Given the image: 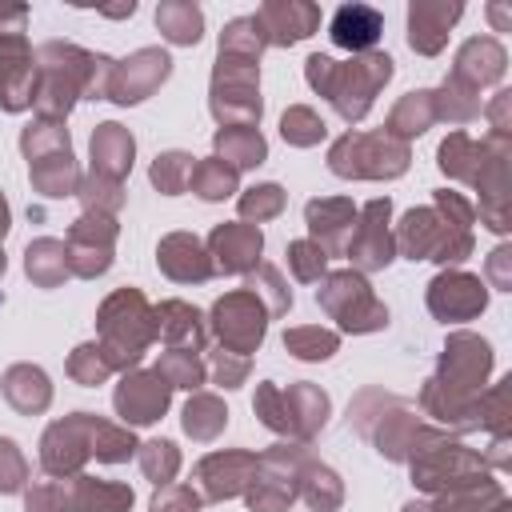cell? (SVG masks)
Segmentation results:
<instances>
[{
	"label": "cell",
	"instance_id": "cell-17",
	"mask_svg": "<svg viewBox=\"0 0 512 512\" xmlns=\"http://www.w3.org/2000/svg\"><path fill=\"white\" fill-rule=\"evenodd\" d=\"M4 396L20 408V412H40L48 408L52 392H48V376L32 364H16L8 376H4Z\"/></svg>",
	"mask_w": 512,
	"mask_h": 512
},
{
	"label": "cell",
	"instance_id": "cell-40",
	"mask_svg": "<svg viewBox=\"0 0 512 512\" xmlns=\"http://www.w3.org/2000/svg\"><path fill=\"white\" fill-rule=\"evenodd\" d=\"M244 372H248V364H244V360H228V352L216 360V380H220L224 388H236V384L244 380Z\"/></svg>",
	"mask_w": 512,
	"mask_h": 512
},
{
	"label": "cell",
	"instance_id": "cell-31",
	"mask_svg": "<svg viewBox=\"0 0 512 512\" xmlns=\"http://www.w3.org/2000/svg\"><path fill=\"white\" fill-rule=\"evenodd\" d=\"M140 464H144V476L152 484H168L176 476V468H180V456H176V448L168 440H152V444H144Z\"/></svg>",
	"mask_w": 512,
	"mask_h": 512
},
{
	"label": "cell",
	"instance_id": "cell-6",
	"mask_svg": "<svg viewBox=\"0 0 512 512\" xmlns=\"http://www.w3.org/2000/svg\"><path fill=\"white\" fill-rule=\"evenodd\" d=\"M216 336L232 352H252L264 340V308L256 304V292H232L212 308Z\"/></svg>",
	"mask_w": 512,
	"mask_h": 512
},
{
	"label": "cell",
	"instance_id": "cell-12",
	"mask_svg": "<svg viewBox=\"0 0 512 512\" xmlns=\"http://www.w3.org/2000/svg\"><path fill=\"white\" fill-rule=\"evenodd\" d=\"M264 248V236L252 224H220L212 232V256L224 272H248Z\"/></svg>",
	"mask_w": 512,
	"mask_h": 512
},
{
	"label": "cell",
	"instance_id": "cell-20",
	"mask_svg": "<svg viewBox=\"0 0 512 512\" xmlns=\"http://www.w3.org/2000/svg\"><path fill=\"white\" fill-rule=\"evenodd\" d=\"M216 152L224 160H232L236 168H252V164L264 160L268 148H264V136L256 128H220L216 132Z\"/></svg>",
	"mask_w": 512,
	"mask_h": 512
},
{
	"label": "cell",
	"instance_id": "cell-35",
	"mask_svg": "<svg viewBox=\"0 0 512 512\" xmlns=\"http://www.w3.org/2000/svg\"><path fill=\"white\" fill-rule=\"evenodd\" d=\"M324 248L320 244H312V240H296L292 248H288V264H292V272L300 276V280H316L320 272H324Z\"/></svg>",
	"mask_w": 512,
	"mask_h": 512
},
{
	"label": "cell",
	"instance_id": "cell-36",
	"mask_svg": "<svg viewBox=\"0 0 512 512\" xmlns=\"http://www.w3.org/2000/svg\"><path fill=\"white\" fill-rule=\"evenodd\" d=\"M252 292L260 288L264 296H268V308L280 316V312H288V304H292V292L284 288V280H280V272L276 268H260V276H252V284H248Z\"/></svg>",
	"mask_w": 512,
	"mask_h": 512
},
{
	"label": "cell",
	"instance_id": "cell-34",
	"mask_svg": "<svg viewBox=\"0 0 512 512\" xmlns=\"http://www.w3.org/2000/svg\"><path fill=\"white\" fill-rule=\"evenodd\" d=\"M280 208H284V192H280L276 184H260V188H252L248 196H240V212H244L248 220L276 216Z\"/></svg>",
	"mask_w": 512,
	"mask_h": 512
},
{
	"label": "cell",
	"instance_id": "cell-5",
	"mask_svg": "<svg viewBox=\"0 0 512 512\" xmlns=\"http://www.w3.org/2000/svg\"><path fill=\"white\" fill-rule=\"evenodd\" d=\"M488 304V288L484 280L468 276V272H440L432 284H428V308L436 320H472L480 316Z\"/></svg>",
	"mask_w": 512,
	"mask_h": 512
},
{
	"label": "cell",
	"instance_id": "cell-1",
	"mask_svg": "<svg viewBox=\"0 0 512 512\" xmlns=\"http://www.w3.org/2000/svg\"><path fill=\"white\" fill-rule=\"evenodd\" d=\"M100 332H104V360L116 368H128V364H136L140 360V352H144V344L152 340V332H156V320H152V312H148V304H144V296L140 292H116V296H108L104 300V308H100Z\"/></svg>",
	"mask_w": 512,
	"mask_h": 512
},
{
	"label": "cell",
	"instance_id": "cell-38",
	"mask_svg": "<svg viewBox=\"0 0 512 512\" xmlns=\"http://www.w3.org/2000/svg\"><path fill=\"white\" fill-rule=\"evenodd\" d=\"M24 484V456L12 440H0V492H16Z\"/></svg>",
	"mask_w": 512,
	"mask_h": 512
},
{
	"label": "cell",
	"instance_id": "cell-21",
	"mask_svg": "<svg viewBox=\"0 0 512 512\" xmlns=\"http://www.w3.org/2000/svg\"><path fill=\"white\" fill-rule=\"evenodd\" d=\"M24 264H28V276L36 284L52 288V284H60L68 276V248L56 244V240H36V244H28V260Z\"/></svg>",
	"mask_w": 512,
	"mask_h": 512
},
{
	"label": "cell",
	"instance_id": "cell-23",
	"mask_svg": "<svg viewBox=\"0 0 512 512\" xmlns=\"http://www.w3.org/2000/svg\"><path fill=\"white\" fill-rule=\"evenodd\" d=\"M224 420H228V412L216 396H192L184 408V432L192 440H212L224 428Z\"/></svg>",
	"mask_w": 512,
	"mask_h": 512
},
{
	"label": "cell",
	"instance_id": "cell-14",
	"mask_svg": "<svg viewBox=\"0 0 512 512\" xmlns=\"http://www.w3.org/2000/svg\"><path fill=\"white\" fill-rule=\"evenodd\" d=\"M92 168L96 176L120 180L132 168V136L120 124H100L92 136Z\"/></svg>",
	"mask_w": 512,
	"mask_h": 512
},
{
	"label": "cell",
	"instance_id": "cell-13",
	"mask_svg": "<svg viewBox=\"0 0 512 512\" xmlns=\"http://www.w3.org/2000/svg\"><path fill=\"white\" fill-rule=\"evenodd\" d=\"M256 472V456L248 452H220V456H208L200 464V480L208 488L212 500H224V496H236Z\"/></svg>",
	"mask_w": 512,
	"mask_h": 512
},
{
	"label": "cell",
	"instance_id": "cell-24",
	"mask_svg": "<svg viewBox=\"0 0 512 512\" xmlns=\"http://www.w3.org/2000/svg\"><path fill=\"white\" fill-rule=\"evenodd\" d=\"M192 188L204 196V200H224L236 192V168H228L220 156L204 160V164H192Z\"/></svg>",
	"mask_w": 512,
	"mask_h": 512
},
{
	"label": "cell",
	"instance_id": "cell-19",
	"mask_svg": "<svg viewBox=\"0 0 512 512\" xmlns=\"http://www.w3.org/2000/svg\"><path fill=\"white\" fill-rule=\"evenodd\" d=\"M380 36V16L368 8H340L332 20V40L344 48H368Z\"/></svg>",
	"mask_w": 512,
	"mask_h": 512
},
{
	"label": "cell",
	"instance_id": "cell-16",
	"mask_svg": "<svg viewBox=\"0 0 512 512\" xmlns=\"http://www.w3.org/2000/svg\"><path fill=\"white\" fill-rule=\"evenodd\" d=\"M156 332H164V340H172V344H176V348H184V352H192V348H200V344H204L200 312H196V308H188V304H180V300L160 304V312H156Z\"/></svg>",
	"mask_w": 512,
	"mask_h": 512
},
{
	"label": "cell",
	"instance_id": "cell-15",
	"mask_svg": "<svg viewBox=\"0 0 512 512\" xmlns=\"http://www.w3.org/2000/svg\"><path fill=\"white\" fill-rule=\"evenodd\" d=\"M160 268H164L172 280H204V276L212 272V264H208V256H204V248H200V240H196V236H184V232L160 240Z\"/></svg>",
	"mask_w": 512,
	"mask_h": 512
},
{
	"label": "cell",
	"instance_id": "cell-28",
	"mask_svg": "<svg viewBox=\"0 0 512 512\" xmlns=\"http://www.w3.org/2000/svg\"><path fill=\"white\" fill-rule=\"evenodd\" d=\"M160 380L172 388H196L200 384V376H204V368H200V360H196V352H184V348H172V352H164V360H160Z\"/></svg>",
	"mask_w": 512,
	"mask_h": 512
},
{
	"label": "cell",
	"instance_id": "cell-30",
	"mask_svg": "<svg viewBox=\"0 0 512 512\" xmlns=\"http://www.w3.org/2000/svg\"><path fill=\"white\" fill-rule=\"evenodd\" d=\"M188 176H192V160H188L184 152H164V156H156V164H152V184H156L160 192H168V196H176V192L188 184Z\"/></svg>",
	"mask_w": 512,
	"mask_h": 512
},
{
	"label": "cell",
	"instance_id": "cell-37",
	"mask_svg": "<svg viewBox=\"0 0 512 512\" xmlns=\"http://www.w3.org/2000/svg\"><path fill=\"white\" fill-rule=\"evenodd\" d=\"M308 500H312V508H320V512H328V508L340 504V484H336V476H332L328 468H312Z\"/></svg>",
	"mask_w": 512,
	"mask_h": 512
},
{
	"label": "cell",
	"instance_id": "cell-18",
	"mask_svg": "<svg viewBox=\"0 0 512 512\" xmlns=\"http://www.w3.org/2000/svg\"><path fill=\"white\" fill-rule=\"evenodd\" d=\"M352 204L348 200H312L308 204V224H312V232L316 236H324V252L328 248H340L344 244V232L352 228Z\"/></svg>",
	"mask_w": 512,
	"mask_h": 512
},
{
	"label": "cell",
	"instance_id": "cell-22",
	"mask_svg": "<svg viewBox=\"0 0 512 512\" xmlns=\"http://www.w3.org/2000/svg\"><path fill=\"white\" fill-rule=\"evenodd\" d=\"M480 156H484V144H472L468 136H448L440 144V168L456 180H476V168H480Z\"/></svg>",
	"mask_w": 512,
	"mask_h": 512
},
{
	"label": "cell",
	"instance_id": "cell-27",
	"mask_svg": "<svg viewBox=\"0 0 512 512\" xmlns=\"http://www.w3.org/2000/svg\"><path fill=\"white\" fill-rule=\"evenodd\" d=\"M284 348L300 360H328L336 352V336L324 328H292L284 332Z\"/></svg>",
	"mask_w": 512,
	"mask_h": 512
},
{
	"label": "cell",
	"instance_id": "cell-9",
	"mask_svg": "<svg viewBox=\"0 0 512 512\" xmlns=\"http://www.w3.org/2000/svg\"><path fill=\"white\" fill-rule=\"evenodd\" d=\"M112 220H104L100 212L96 216H80L76 228H72V248H68V264L72 272L80 276H96L112 264Z\"/></svg>",
	"mask_w": 512,
	"mask_h": 512
},
{
	"label": "cell",
	"instance_id": "cell-29",
	"mask_svg": "<svg viewBox=\"0 0 512 512\" xmlns=\"http://www.w3.org/2000/svg\"><path fill=\"white\" fill-rule=\"evenodd\" d=\"M28 512H80V492L76 488H64L60 480L36 484L28 492Z\"/></svg>",
	"mask_w": 512,
	"mask_h": 512
},
{
	"label": "cell",
	"instance_id": "cell-7",
	"mask_svg": "<svg viewBox=\"0 0 512 512\" xmlns=\"http://www.w3.org/2000/svg\"><path fill=\"white\" fill-rule=\"evenodd\" d=\"M92 428H96V416L88 412H76L72 420H60L44 432V468L48 472H76L80 460L92 452Z\"/></svg>",
	"mask_w": 512,
	"mask_h": 512
},
{
	"label": "cell",
	"instance_id": "cell-41",
	"mask_svg": "<svg viewBox=\"0 0 512 512\" xmlns=\"http://www.w3.org/2000/svg\"><path fill=\"white\" fill-rule=\"evenodd\" d=\"M504 260H508V248H496L492 260H488V272H492V280H496L500 288L508 284V268H504Z\"/></svg>",
	"mask_w": 512,
	"mask_h": 512
},
{
	"label": "cell",
	"instance_id": "cell-11",
	"mask_svg": "<svg viewBox=\"0 0 512 512\" xmlns=\"http://www.w3.org/2000/svg\"><path fill=\"white\" fill-rule=\"evenodd\" d=\"M296 456L288 452V444H280L276 452H268L264 456V480L252 488V496H248V504L256 508V512H280L292 496H296V464H292Z\"/></svg>",
	"mask_w": 512,
	"mask_h": 512
},
{
	"label": "cell",
	"instance_id": "cell-10",
	"mask_svg": "<svg viewBox=\"0 0 512 512\" xmlns=\"http://www.w3.org/2000/svg\"><path fill=\"white\" fill-rule=\"evenodd\" d=\"M164 408H168V384L160 380V372H132L116 388V412L128 424H152L160 420Z\"/></svg>",
	"mask_w": 512,
	"mask_h": 512
},
{
	"label": "cell",
	"instance_id": "cell-26",
	"mask_svg": "<svg viewBox=\"0 0 512 512\" xmlns=\"http://www.w3.org/2000/svg\"><path fill=\"white\" fill-rule=\"evenodd\" d=\"M432 116H436V108H432V92H412L396 112H392V132H400V136H416V132H424L428 124H432Z\"/></svg>",
	"mask_w": 512,
	"mask_h": 512
},
{
	"label": "cell",
	"instance_id": "cell-33",
	"mask_svg": "<svg viewBox=\"0 0 512 512\" xmlns=\"http://www.w3.org/2000/svg\"><path fill=\"white\" fill-rule=\"evenodd\" d=\"M108 360H104V352L96 348V344H84V348H76L72 352V360H68V372L80 380V384H100L104 376H108Z\"/></svg>",
	"mask_w": 512,
	"mask_h": 512
},
{
	"label": "cell",
	"instance_id": "cell-2",
	"mask_svg": "<svg viewBox=\"0 0 512 512\" xmlns=\"http://www.w3.org/2000/svg\"><path fill=\"white\" fill-rule=\"evenodd\" d=\"M400 248L412 260H464L472 252V232L448 224L444 216H436L432 208H412L400 224Z\"/></svg>",
	"mask_w": 512,
	"mask_h": 512
},
{
	"label": "cell",
	"instance_id": "cell-32",
	"mask_svg": "<svg viewBox=\"0 0 512 512\" xmlns=\"http://www.w3.org/2000/svg\"><path fill=\"white\" fill-rule=\"evenodd\" d=\"M280 132H284V140L288 144H316L320 136H324V124L308 112V108H292V112H284V124H280Z\"/></svg>",
	"mask_w": 512,
	"mask_h": 512
},
{
	"label": "cell",
	"instance_id": "cell-4",
	"mask_svg": "<svg viewBox=\"0 0 512 512\" xmlns=\"http://www.w3.org/2000/svg\"><path fill=\"white\" fill-rule=\"evenodd\" d=\"M316 300L352 332H372L388 324V308L376 304V296L368 292V284L356 272H336L324 280V288L316 292Z\"/></svg>",
	"mask_w": 512,
	"mask_h": 512
},
{
	"label": "cell",
	"instance_id": "cell-42",
	"mask_svg": "<svg viewBox=\"0 0 512 512\" xmlns=\"http://www.w3.org/2000/svg\"><path fill=\"white\" fill-rule=\"evenodd\" d=\"M8 232V204H4V196H0V236Z\"/></svg>",
	"mask_w": 512,
	"mask_h": 512
},
{
	"label": "cell",
	"instance_id": "cell-8",
	"mask_svg": "<svg viewBox=\"0 0 512 512\" xmlns=\"http://www.w3.org/2000/svg\"><path fill=\"white\" fill-rule=\"evenodd\" d=\"M388 212L392 204L388 200H372L356 224V236L348 240V260H356L360 268L376 272L392 260V236H388Z\"/></svg>",
	"mask_w": 512,
	"mask_h": 512
},
{
	"label": "cell",
	"instance_id": "cell-25",
	"mask_svg": "<svg viewBox=\"0 0 512 512\" xmlns=\"http://www.w3.org/2000/svg\"><path fill=\"white\" fill-rule=\"evenodd\" d=\"M80 512H128L132 492L124 484H100V480H80Z\"/></svg>",
	"mask_w": 512,
	"mask_h": 512
},
{
	"label": "cell",
	"instance_id": "cell-3",
	"mask_svg": "<svg viewBox=\"0 0 512 512\" xmlns=\"http://www.w3.org/2000/svg\"><path fill=\"white\" fill-rule=\"evenodd\" d=\"M336 176H400L408 148L392 136H344L328 156Z\"/></svg>",
	"mask_w": 512,
	"mask_h": 512
},
{
	"label": "cell",
	"instance_id": "cell-39",
	"mask_svg": "<svg viewBox=\"0 0 512 512\" xmlns=\"http://www.w3.org/2000/svg\"><path fill=\"white\" fill-rule=\"evenodd\" d=\"M152 512H196V496L188 488H168L152 500Z\"/></svg>",
	"mask_w": 512,
	"mask_h": 512
}]
</instances>
